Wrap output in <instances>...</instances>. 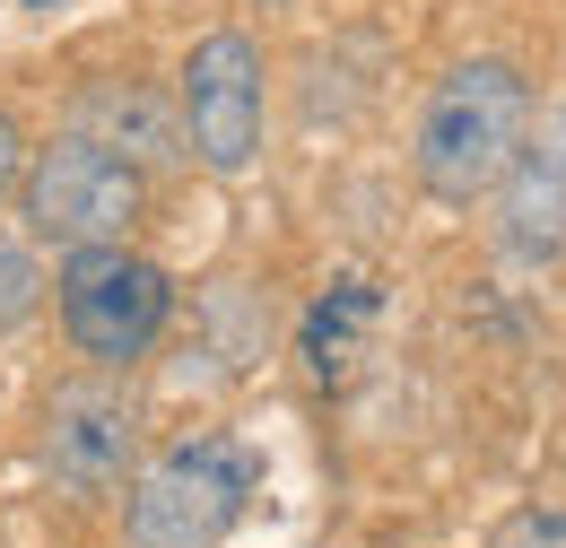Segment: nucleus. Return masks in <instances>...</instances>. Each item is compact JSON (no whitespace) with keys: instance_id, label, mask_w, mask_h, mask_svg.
Returning <instances> with one entry per match:
<instances>
[{"instance_id":"obj_1","label":"nucleus","mask_w":566,"mask_h":548,"mask_svg":"<svg viewBox=\"0 0 566 548\" xmlns=\"http://www.w3.org/2000/svg\"><path fill=\"white\" fill-rule=\"evenodd\" d=\"M532 139V87L514 62H462L444 70V87L419 114V183L436 201L471 209L489 201L514 166V148Z\"/></svg>"},{"instance_id":"obj_2","label":"nucleus","mask_w":566,"mask_h":548,"mask_svg":"<svg viewBox=\"0 0 566 548\" xmlns=\"http://www.w3.org/2000/svg\"><path fill=\"white\" fill-rule=\"evenodd\" d=\"M253 505V453L227 435H184L132 479L123 540L132 548H218Z\"/></svg>"},{"instance_id":"obj_3","label":"nucleus","mask_w":566,"mask_h":548,"mask_svg":"<svg viewBox=\"0 0 566 548\" xmlns=\"http://www.w3.org/2000/svg\"><path fill=\"white\" fill-rule=\"evenodd\" d=\"M18 209H27V235H35V244H62V253H78V244H123V235L140 226V209H148V175L132 157L62 131L53 148L27 157Z\"/></svg>"},{"instance_id":"obj_4","label":"nucleus","mask_w":566,"mask_h":548,"mask_svg":"<svg viewBox=\"0 0 566 548\" xmlns=\"http://www.w3.org/2000/svg\"><path fill=\"white\" fill-rule=\"evenodd\" d=\"M166 323H175V278L157 271L148 253H132V244H78L62 262V331H71V348L87 366H105V375L140 366L148 348L166 340Z\"/></svg>"},{"instance_id":"obj_5","label":"nucleus","mask_w":566,"mask_h":548,"mask_svg":"<svg viewBox=\"0 0 566 548\" xmlns=\"http://www.w3.org/2000/svg\"><path fill=\"white\" fill-rule=\"evenodd\" d=\"M184 139L210 175H244L262 157V44L218 27L184 62Z\"/></svg>"},{"instance_id":"obj_6","label":"nucleus","mask_w":566,"mask_h":548,"mask_svg":"<svg viewBox=\"0 0 566 548\" xmlns=\"http://www.w3.org/2000/svg\"><path fill=\"white\" fill-rule=\"evenodd\" d=\"M44 479L62 496H114L132 453H140V418L114 383H62L44 410Z\"/></svg>"},{"instance_id":"obj_7","label":"nucleus","mask_w":566,"mask_h":548,"mask_svg":"<svg viewBox=\"0 0 566 548\" xmlns=\"http://www.w3.org/2000/svg\"><path fill=\"white\" fill-rule=\"evenodd\" d=\"M496 244H505V262H549L566 244V105L541 114V139L514 148V166L496 183Z\"/></svg>"},{"instance_id":"obj_8","label":"nucleus","mask_w":566,"mask_h":548,"mask_svg":"<svg viewBox=\"0 0 566 548\" xmlns=\"http://www.w3.org/2000/svg\"><path fill=\"white\" fill-rule=\"evenodd\" d=\"M71 131L96 139V148H114V157H132V166H157V157H175V114L132 87V78H105V87H87L71 105Z\"/></svg>"},{"instance_id":"obj_9","label":"nucleus","mask_w":566,"mask_h":548,"mask_svg":"<svg viewBox=\"0 0 566 548\" xmlns=\"http://www.w3.org/2000/svg\"><path fill=\"white\" fill-rule=\"evenodd\" d=\"M375 314H384V296L366 287V278H340L314 314H305V366H314V383H349L357 375V348H366V331H375Z\"/></svg>"},{"instance_id":"obj_10","label":"nucleus","mask_w":566,"mask_h":548,"mask_svg":"<svg viewBox=\"0 0 566 548\" xmlns=\"http://www.w3.org/2000/svg\"><path fill=\"white\" fill-rule=\"evenodd\" d=\"M35 305H44V271H35V253L0 235V331H18Z\"/></svg>"},{"instance_id":"obj_11","label":"nucleus","mask_w":566,"mask_h":548,"mask_svg":"<svg viewBox=\"0 0 566 548\" xmlns=\"http://www.w3.org/2000/svg\"><path fill=\"white\" fill-rule=\"evenodd\" d=\"M489 548H566V514L558 505H532V514H505L489 531Z\"/></svg>"},{"instance_id":"obj_12","label":"nucleus","mask_w":566,"mask_h":548,"mask_svg":"<svg viewBox=\"0 0 566 548\" xmlns=\"http://www.w3.org/2000/svg\"><path fill=\"white\" fill-rule=\"evenodd\" d=\"M18 175H27V139H18V123L0 114V201L18 192Z\"/></svg>"},{"instance_id":"obj_13","label":"nucleus","mask_w":566,"mask_h":548,"mask_svg":"<svg viewBox=\"0 0 566 548\" xmlns=\"http://www.w3.org/2000/svg\"><path fill=\"white\" fill-rule=\"evenodd\" d=\"M27 9H53V0H27Z\"/></svg>"}]
</instances>
